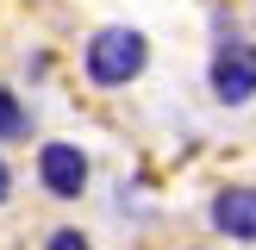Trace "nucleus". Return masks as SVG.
Masks as SVG:
<instances>
[{"label": "nucleus", "instance_id": "f257e3e1", "mask_svg": "<svg viewBox=\"0 0 256 250\" xmlns=\"http://www.w3.org/2000/svg\"><path fill=\"white\" fill-rule=\"evenodd\" d=\"M144 62H150V44H144V32H132V25H106V32L88 38V82L94 88L138 82Z\"/></svg>", "mask_w": 256, "mask_h": 250}, {"label": "nucleus", "instance_id": "39448f33", "mask_svg": "<svg viewBox=\"0 0 256 250\" xmlns=\"http://www.w3.org/2000/svg\"><path fill=\"white\" fill-rule=\"evenodd\" d=\"M32 125H25V112H19V94L12 88H0V144H12V138H25Z\"/></svg>", "mask_w": 256, "mask_h": 250}, {"label": "nucleus", "instance_id": "f03ea898", "mask_svg": "<svg viewBox=\"0 0 256 250\" xmlns=\"http://www.w3.org/2000/svg\"><path fill=\"white\" fill-rule=\"evenodd\" d=\"M212 94H219L225 106L256 100V44L250 38H225V44L212 50Z\"/></svg>", "mask_w": 256, "mask_h": 250}, {"label": "nucleus", "instance_id": "20e7f679", "mask_svg": "<svg viewBox=\"0 0 256 250\" xmlns=\"http://www.w3.org/2000/svg\"><path fill=\"white\" fill-rule=\"evenodd\" d=\"M212 225L238 244H256V188H225L212 194Z\"/></svg>", "mask_w": 256, "mask_h": 250}, {"label": "nucleus", "instance_id": "0eeeda50", "mask_svg": "<svg viewBox=\"0 0 256 250\" xmlns=\"http://www.w3.org/2000/svg\"><path fill=\"white\" fill-rule=\"evenodd\" d=\"M6 194H12V169L0 162V206H6Z\"/></svg>", "mask_w": 256, "mask_h": 250}, {"label": "nucleus", "instance_id": "7ed1b4c3", "mask_svg": "<svg viewBox=\"0 0 256 250\" xmlns=\"http://www.w3.org/2000/svg\"><path fill=\"white\" fill-rule=\"evenodd\" d=\"M38 182L50 200H82L88 194V156L82 144H44L38 150Z\"/></svg>", "mask_w": 256, "mask_h": 250}, {"label": "nucleus", "instance_id": "423d86ee", "mask_svg": "<svg viewBox=\"0 0 256 250\" xmlns=\"http://www.w3.org/2000/svg\"><path fill=\"white\" fill-rule=\"evenodd\" d=\"M82 244H88L82 232H50V250H82Z\"/></svg>", "mask_w": 256, "mask_h": 250}]
</instances>
